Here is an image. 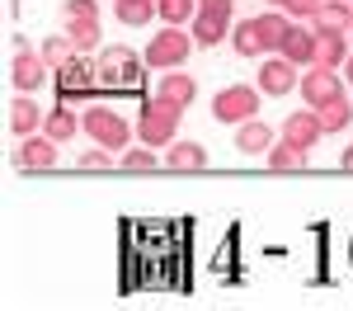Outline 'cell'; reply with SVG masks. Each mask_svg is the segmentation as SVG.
Masks as SVG:
<instances>
[{
    "mask_svg": "<svg viewBox=\"0 0 353 311\" xmlns=\"http://www.w3.org/2000/svg\"><path fill=\"white\" fill-rule=\"evenodd\" d=\"M292 28L288 14H259V19H245V24L231 28V48L241 57H264L283 48V33Z\"/></svg>",
    "mask_w": 353,
    "mask_h": 311,
    "instance_id": "1",
    "label": "cell"
},
{
    "mask_svg": "<svg viewBox=\"0 0 353 311\" xmlns=\"http://www.w3.org/2000/svg\"><path fill=\"white\" fill-rule=\"evenodd\" d=\"M94 90H104L99 85V61H85L76 52L66 66H57V99L61 104H85V99H94Z\"/></svg>",
    "mask_w": 353,
    "mask_h": 311,
    "instance_id": "2",
    "label": "cell"
},
{
    "mask_svg": "<svg viewBox=\"0 0 353 311\" xmlns=\"http://www.w3.org/2000/svg\"><path fill=\"white\" fill-rule=\"evenodd\" d=\"M141 61L132 48H104L99 57V85L104 90H141Z\"/></svg>",
    "mask_w": 353,
    "mask_h": 311,
    "instance_id": "3",
    "label": "cell"
},
{
    "mask_svg": "<svg viewBox=\"0 0 353 311\" xmlns=\"http://www.w3.org/2000/svg\"><path fill=\"white\" fill-rule=\"evenodd\" d=\"M193 33H184L179 24H170L165 33H156L151 43H146V66H156V71H174V66H184L193 52Z\"/></svg>",
    "mask_w": 353,
    "mask_h": 311,
    "instance_id": "4",
    "label": "cell"
},
{
    "mask_svg": "<svg viewBox=\"0 0 353 311\" xmlns=\"http://www.w3.org/2000/svg\"><path fill=\"white\" fill-rule=\"evenodd\" d=\"M174 128H179V109H170L165 99H141V118H137V132L146 146H170L174 141Z\"/></svg>",
    "mask_w": 353,
    "mask_h": 311,
    "instance_id": "5",
    "label": "cell"
},
{
    "mask_svg": "<svg viewBox=\"0 0 353 311\" xmlns=\"http://www.w3.org/2000/svg\"><path fill=\"white\" fill-rule=\"evenodd\" d=\"M189 33L203 48H217L221 38L231 33V0H198V14H193Z\"/></svg>",
    "mask_w": 353,
    "mask_h": 311,
    "instance_id": "6",
    "label": "cell"
},
{
    "mask_svg": "<svg viewBox=\"0 0 353 311\" xmlns=\"http://www.w3.org/2000/svg\"><path fill=\"white\" fill-rule=\"evenodd\" d=\"M259 94L264 90H254V85H226V90H217V99H212V118L217 123H245V118L259 113Z\"/></svg>",
    "mask_w": 353,
    "mask_h": 311,
    "instance_id": "7",
    "label": "cell"
},
{
    "mask_svg": "<svg viewBox=\"0 0 353 311\" xmlns=\"http://www.w3.org/2000/svg\"><path fill=\"white\" fill-rule=\"evenodd\" d=\"M85 132L99 141V146H128V137H132V128H128L113 109H104V104L85 113Z\"/></svg>",
    "mask_w": 353,
    "mask_h": 311,
    "instance_id": "8",
    "label": "cell"
},
{
    "mask_svg": "<svg viewBox=\"0 0 353 311\" xmlns=\"http://www.w3.org/2000/svg\"><path fill=\"white\" fill-rule=\"evenodd\" d=\"M48 61H43V52H14V61H10V81H14V90L19 94H33L38 85L48 81Z\"/></svg>",
    "mask_w": 353,
    "mask_h": 311,
    "instance_id": "9",
    "label": "cell"
},
{
    "mask_svg": "<svg viewBox=\"0 0 353 311\" xmlns=\"http://www.w3.org/2000/svg\"><path fill=\"white\" fill-rule=\"evenodd\" d=\"M339 94H344V85H339V76L325 71V66H311V71L301 76V99H306L311 109H321V104L339 99Z\"/></svg>",
    "mask_w": 353,
    "mask_h": 311,
    "instance_id": "10",
    "label": "cell"
},
{
    "mask_svg": "<svg viewBox=\"0 0 353 311\" xmlns=\"http://www.w3.org/2000/svg\"><path fill=\"white\" fill-rule=\"evenodd\" d=\"M297 61H288V57L278 52V57H269L264 66H259V90L264 94H288L292 85H297V71H292Z\"/></svg>",
    "mask_w": 353,
    "mask_h": 311,
    "instance_id": "11",
    "label": "cell"
},
{
    "mask_svg": "<svg viewBox=\"0 0 353 311\" xmlns=\"http://www.w3.org/2000/svg\"><path fill=\"white\" fill-rule=\"evenodd\" d=\"M57 146H61V141H52L48 132H43V137H33V132H28L14 161H19V170H52L57 165Z\"/></svg>",
    "mask_w": 353,
    "mask_h": 311,
    "instance_id": "12",
    "label": "cell"
},
{
    "mask_svg": "<svg viewBox=\"0 0 353 311\" xmlns=\"http://www.w3.org/2000/svg\"><path fill=\"white\" fill-rule=\"evenodd\" d=\"M316 48H321V38H316V28H311V33H306V28H288V33H283V48H278V52L288 57V61H297V66H316Z\"/></svg>",
    "mask_w": 353,
    "mask_h": 311,
    "instance_id": "13",
    "label": "cell"
},
{
    "mask_svg": "<svg viewBox=\"0 0 353 311\" xmlns=\"http://www.w3.org/2000/svg\"><path fill=\"white\" fill-rule=\"evenodd\" d=\"M283 137H292L297 146H316V141L325 137V128H321V118H316V109H301V113H288L283 118Z\"/></svg>",
    "mask_w": 353,
    "mask_h": 311,
    "instance_id": "14",
    "label": "cell"
},
{
    "mask_svg": "<svg viewBox=\"0 0 353 311\" xmlns=\"http://www.w3.org/2000/svg\"><path fill=\"white\" fill-rule=\"evenodd\" d=\"M193 94H198V85H193V76H184V71H170L161 81V90H156V99H165L170 109H179V113L193 104Z\"/></svg>",
    "mask_w": 353,
    "mask_h": 311,
    "instance_id": "15",
    "label": "cell"
},
{
    "mask_svg": "<svg viewBox=\"0 0 353 311\" xmlns=\"http://www.w3.org/2000/svg\"><path fill=\"white\" fill-rule=\"evenodd\" d=\"M236 146H241L245 156H269V146H273V128H269V123H259V118H245L241 132H236Z\"/></svg>",
    "mask_w": 353,
    "mask_h": 311,
    "instance_id": "16",
    "label": "cell"
},
{
    "mask_svg": "<svg viewBox=\"0 0 353 311\" xmlns=\"http://www.w3.org/2000/svg\"><path fill=\"white\" fill-rule=\"evenodd\" d=\"M165 165L179 170V174H193V170L208 165V151H203L198 141H179V146H170V151H165Z\"/></svg>",
    "mask_w": 353,
    "mask_h": 311,
    "instance_id": "17",
    "label": "cell"
},
{
    "mask_svg": "<svg viewBox=\"0 0 353 311\" xmlns=\"http://www.w3.org/2000/svg\"><path fill=\"white\" fill-rule=\"evenodd\" d=\"M316 38H321V48H316V66L334 71V66L349 61V48H344V33H339V28H325V33H316Z\"/></svg>",
    "mask_w": 353,
    "mask_h": 311,
    "instance_id": "18",
    "label": "cell"
},
{
    "mask_svg": "<svg viewBox=\"0 0 353 311\" xmlns=\"http://www.w3.org/2000/svg\"><path fill=\"white\" fill-rule=\"evenodd\" d=\"M306 156H311L306 146H297L292 137H283L278 146H269V170H283V174H288V170H306Z\"/></svg>",
    "mask_w": 353,
    "mask_h": 311,
    "instance_id": "19",
    "label": "cell"
},
{
    "mask_svg": "<svg viewBox=\"0 0 353 311\" xmlns=\"http://www.w3.org/2000/svg\"><path fill=\"white\" fill-rule=\"evenodd\" d=\"M38 123H43V109L33 104V94H19V99L10 104V128H14V137H28Z\"/></svg>",
    "mask_w": 353,
    "mask_h": 311,
    "instance_id": "20",
    "label": "cell"
},
{
    "mask_svg": "<svg viewBox=\"0 0 353 311\" xmlns=\"http://www.w3.org/2000/svg\"><path fill=\"white\" fill-rule=\"evenodd\" d=\"M43 128H48V137H52V141H71V137H76V128H85V123L71 113V104H61V109H52L48 118H43Z\"/></svg>",
    "mask_w": 353,
    "mask_h": 311,
    "instance_id": "21",
    "label": "cell"
},
{
    "mask_svg": "<svg viewBox=\"0 0 353 311\" xmlns=\"http://www.w3.org/2000/svg\"><path fill=\"white\" fill-rule=\"evenodd\" d=\"M316 118H321V128H325V132H344V128L353 123V109H349V99L339 94V99L321 104V109H316Z\"/></svg>",
    "mask_w": 353,
    "mask_h": 311,
    "instance_id": "22",
    "label": "cell"
},
{
    "mask_svg": "<svg viewBox=\"0 0 353 311\" xmlns=\"http://www.w3.org/2000/svg\"><path fill=\"white\" fill-rule=\"evenodd\" d=\"M325 28H353V10L349 0H330V5H321V14H316V33H325Z\"/></svg>",
    "mask_w": 353,
    "mask_h": 311,
    "instance_id": "23",
    "label": "cell"
},
{
    "mask_svg": "<svg viewBox=\"0 0 353 311\" xmlns=\"http://www.w3.org/2000/svg\"><path fill=\"white\" fill-rule=\"evenodd\" d=\"M113 14H118L123 24L141 28L151 14H161V10H156V0H113Z\"/></svg>",
    "mask_w": 353,
    "mask_h": 311,
    "instance_id": "24",
    "label": "cell"
},
{
    "mask_svg": "<svg viewBox=\"0 0 353 311\" xmlns=\"http://www.w3.org/2000/svg\"><path fill=\"white\" fill-rule=\"evenodd\" d=\"M66 38L76 52H90L99 43V19H66Z\"/></svg>",
    "mask_w": 353,
    "mask_h": 311,
    "instance_id": "25",
    "label": "cell"
},
{
    "mask_svg": "<svg viewBox=\"0 0 353 311\" xmlns=\"http://www.w3.org/2000/svg\"><path fill=\"white\" fill-rule=\"evenodd\" d=\"M156 10H161L165 24H193V14H198V0H156Z\"/></svg>",
    "mask_w": 353,
    "mask_h": 311,
    "instance_id": "26",
    "label": "cell"
},
{
    "mask_svg": "<svg viewBox=\"0 0 353 311\" xmlns=\"http://www.w3.org/2000/svg\"><path fill=\"white\" fill-rule=\"evenodd\" d=\"M71 57H76V48H71V38H66V33H57V38L43 43V61H48L52 71H57V66H66Z\"/></svg>",
    "mask_w": 353,
    "mask_h": 311,
    "instance_id": "27",
    "label": "cell"
},
{
    "mask_svg": "<svg viewBox=\"0 0 353 311\" xmlns=\"http://www.w3.org/2000/svg\"><path fill=\"white\" fill-rule=\"evenodd\" d=\"M156 165H161V161H156V151H146V141L123 156V170H137V174H141V170H156Z\"/></svg>",
    "mask_w": 353,
    "mask_h": 311,
    "instance_id": "28",
    "label": "cell"
},
{
    "mask_svg": "<svg viewBox=\"0 0 353 311\" xmlns=\"http://www.w3.org/2000/svg\"><path fill=\"white\" fill-rule=\"evenodd\" d=\"M61 19H99V5L94 0H66L61 5Z\"/></svg>",
    "mask_w": 353,
    "mask_h": 311,
    "instance_id": "29",
    "label": "cell"
},
{
    "mask_svg": "<svg viewBox=\"0 0 353 311\" xmlns=\"http://www.w3.org/2000/svg\"><path fill=\"white\" fill-rule=\"evenodd\" d=\"M278 5H283V10H288L292 19H316L325 0H278Z\"/></svg>",
    "mask_w": 353,
    "mask_h": 311,
    "instance_id": "30",
    "label": "cell"
},
{
    "mask_svg": "<svg viewBox=\"0 0 353 311\" xmlns=\"http://www.w3.org/2000/svg\"><path fill=\"white\" fill-rule=\"evenodd\" d=\"M109 165H113L109 146H104V151H85V156H81V170H109Z\"/></svg>",
    "mask_w": 353,
    "mask_h": 311,
    "instance_id": "31",
    "label": "cell"
},
{
    "mask_svg": "<svg viewBox=\"0 0 353 311\" xmlns=\"http://www.w3.org/2000/svg\"><path fill=\"white\" fill-rule=\"evenodd\" d=\"M339 165H344V170H353V146L344 151V161H339Z\"/></svg>",
    "mask_w": 353,
    "mask_h": 311,
    "instance_id": "32",
    "label": "cell"
},
{
    "mask_svg": "<svg viewBox=\"0 0 353 311\" xmlns=\"http://www.w3.org/2000/svg\"><path fill=\"white\" fill-rule=\"evenodd\" d=\"M344 66H349V85H353V57H349V61H344Z\"/></svg>",
    "mask_w": 353,
    "mask_h": 311,
    "instance_id": "33",
    "label": "cell"
},
{
    "mask_svg": "<svg viewBox=\"0 0 353 311\" xmlns=\"http://www.w3.org/2000/svg\"><path fill=\"white\" fill-rule=\"evenodd\" d=\"M273 5H278V0H273Z\"/></svg>",
    "mask_w": 353,
    "mask_h": 311,
    "instance_id": "34",
    "label": "cell"
}]
</instances>
